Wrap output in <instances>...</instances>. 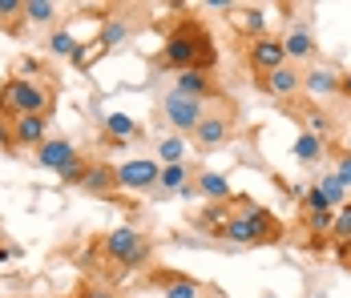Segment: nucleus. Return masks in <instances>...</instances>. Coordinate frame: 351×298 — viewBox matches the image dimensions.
Segmentation results:
<instances>
[{
    "label": "nucleus",
    "instance_id": "nucleus-1",
    "mask_svg": "<svg viewBox=\"0 0 351 298\" xmlns=\"http://www.w3.org/2000/svg\"><path fill=\"white\" fill-rule=\"evenodd\" d=\"M218 53H214V40L210 33L198 25V21H178L174 29L166 33V45H162V65L174 69V73H186V69H202L210 73Z\"/></svg>",
    "mask_w": 351,
    "mask_h": 298
},
{
    "label": "nucleus",
    "instance_id": "nucleus-2",
    "mask_svg": "<svg viewBox=\"0 0 351 298\" xmlns=\"http://www.w3.org/2000/svg\"><path fill=\"white\" fill-rule=\"evenodd\" d=\"M230 206H239V210H234L230 222L218 230L222 242H230V246H275L282 238V222L267 210V206H254V201L243 198V194H234Z\"/></svg>",
    "mask_w": 351,
    "mask_h": 298
},
{
    "label": "nucleus",
    "instance_id": "nucleus-3",
    "mask_svg": "<svg viewBox=\"0 0 351 298\" xmlns=\"http://www.w3.org/2000/svg\"><path fill=\"white\" fill-rule=\"evenodd\" d=\"M57 93L45 81H29V77H8L0 85V117L16 121V117H53Z\"/></svg>",
    "mask_w": 351,
    "mask_h": 298
},
{
    "label": "nucleus",
    "instance_id": "nucleus-4",
    "mask_svg": "<svg viewBox=\"0 0 351 298\" xmlns=\"http://www.w3.org/2000/svg\"><path fill=\"white\" fill-rule=\"evenodd\" d=\"M101 242V258L113 262L117 270H138V266L149 262V254H154V242L138 230V226H113L106 238H97Z\"/></svg>",
    "mask_w": 351,
    "mask_h": 298
},
{
    "label": "nucleus",
    "instance_id": "nucleus-5",
    "mask_svg": "<svg viewBox=\"0 0 351 298\" xmlns=\"http://www.w3.org/2000/svg\"><path fill=\"white\" fill-rule=\"evenodd\" d=\"M210 109H206V101H194V97H182V93H166L162 97V109H158V117H162V125L170 133H182V137H194V129L202 125V117H206Z\"/></svg>",
    "mask_w": 351,
    "mask_h": 298
},
{
    "label": "nucleus",
    "instance_id": "nucleus-6",
    "mask_svg": "<svg viewBox=\"0 0 351 298\" xmlns=\"http://www.w3.org/2000/svg\"><path fill=\"white\" fill-rule=\"evenodd\" d=\"M158 177H162L158 158H130V162L117 166V190H125V194H154Z\"/></svg>",
    "mask_w": 351,
    "mask_h": 298
},
{
    "label": "nucleus",
    "instance_id": "nucleus-7",
    "mask_svg": "<svg viewBox=\"0 0 351 298\" xmlns=\"http://www.w3.org/2000/svg\"><path fill=\"white\" fill-rule=\"evenodd\" d=\"M246 69L254 77H267L275 69L287 65V49H282V36H258V40H246V53H243Z\"/></svg>",
    "mask_w": 351,
    "mask_h": 298
},
{
    "label": "nucleus",
    "instance_id": "nucleus-8",
    "mask_svg": "<svg viewBox=\"0 0 351 298\" xmlns=\"http://www.w3.org/2000/svg\"><path fill=\"white\" fill-rule=\"evenodd\" d=\"M230 137H234V113H206L190 141L198 153H218L222 145H230Z\"/></svg>",
    "mask_w": 351,
    "mask_h": 298
},
{
    "label": "nucleus",
    "instance_id": "nucleus-9",
    "mask_svg": "<svg viewBox=\"0 0 351 298\" xmlns=\"http://www.w3.org/2000/svg\"><path fill=\"white\" fill-rule=\"evenodd\" d=\"M254 85L267 93V97H279V101H291V97H299L303 93V69L299 65H287L275 69V73H267V77H254Z\"/></svg>",
    "mask_w": 351,
    "mask_h": 298
},
{
    "label": "nucleus",
    "instance_id": "nucleus-10",
    "mask_svg": "<svg viewBox=\"0 0 351 298\" xmlns=\"http://www.w3.org/2000/svg\"><path fill=\"white\" fill-rule=\"evenodd\" d=\"M282 49H287V61L291 65H315V53H319V40L311 33V25H291L282 33Z\"/></svg>",
    "mask_w": 351,
    "mask_h": 298
},
{
    "label": "nucleus",
    "instance_id": "nucleus-11",
    "mask_svg": "<svg viewBox=\"0 0 351 298\" xmlns=\"http://www.w3.org/2000/svg\"><path fill=\"white\" fill-rule=\"evenodd\" d=\"M8 137H12V149H40L49 141V117H16L8 121Z\"/></svg>",
    "mask_w": 351,
    "mask_h": 298
},
{
    "label": "nucleus",
    "instance_id": "nucleus-12",
    "mask_svg": "<svg viewBox=\"0 0 351 298\" xmlns=\"http://www.w3.org/2000/svg\"><path fill=\"white\" fill-rule=\"evenodd\" d=\"M33 158H36V166H40V169H53V173H61V169H69L73 162L81 158V149L73 145L69 137H49V141L36 149Z\"/></svg>",
    "mask_w": 351,
    "mask_h": 298
},
{
    "label": "nucleus",
    "instance_id": "nucleus-13",
    "mask_svg": "<svg viewBox=\"0 0 351 298\" xmlns=\"http://www.w3.org/2000/svg\"><path fill=\"white\" fill-rule=\"evenodd\" d=\"M339 73L331 65H307L303 69V93L307 97H315V101H323V97H335L339 93Z\"/></svg>",
    "mask_w": 351,
    "mask_h": 298
},
{
    "label": "nucleus",
    "instance_id": "nucleus-14",
    "mask_svg": "<svg viewBox=\"0 0 351 298\" xmlns=\"http://www.w3.org/2000/svg\"><path fill=\"white\" fill-rule=\"evenodd\" d=\"M81 190L93 194V198H113V194H117V166H109V162H97V158H93L89 169H85Z\"/></svg>",
    "mask_w": 351,
    "mask_h": 298
},
{
    "label": "nucleus",
    "instance_id": "nucleus-15",
    "mask_svg": "<svg viewBox=\"0 0 351 298\" xmlns=\"http://www.w3.org/2000/svg\"><path fill=\"white\" fill-rule=\"evenodd\" d=\"M162 282V298H202V282L178 270H154V286Z\"/></svg>",
    "mask_w": 351,
    "mask_h": 298
},
{
    "label": "nucleus",
    "instance_id": "nucleus-16",
    "mask_svg": "<svg viewBox=\"0 0 351 298\" xmlns=\"http://www.w3.org/2000/svg\"><path fill=\"white\" fill-rule=\"evenodd\" d=\"M174 93L182 97H194V101H210L214 97V77L202 73V69H186L174 77Z\"/></svg>",
    "mask_w": 351,
    "mask_h": 298
},
{
    "label": "nucleus",
    "instance_id": "nucleus-17",
    "mask_svg": "<svg viewBox=\"0 0 351 298\" xmlns=\"http://www.w3.org/2000/svg\"><path fill=\"white\" fill-rule=\"evenodd\" d=\"M101 137H106V145L117 149V145L138 137V121L130 113H101Z\"/></svg>",
    "mask_w": 351,
    "mask_h": 298
},
{
    "label": "nucleus",
    "instance_id": "nucleus-18",
    "mask_svg": "<svg viewBox=\"0 0 351 298\" xmlns=\"http://www.w3.org/2000/svg\"><path fill=\"white\" fill-rule=\"evenodd\" d=\"M194 190H198V198H206V201H234L230 182L218 169H198L194 173Z\"/></svg>",
    "mask_w": 351,
    "mask_h": 298
},
{
    "label": "nucleus",
    "instance_id": "nucleus-19",
    "mask_svg": "<svg viewBox=\"0 0 351 298\" xmlns=\"http://www.w3.org/2000/svg\"><path fill=\"white\" fill-rule=\"evenodd\" d=\"M134 36V25L125 21V16H106L101 21V33H97V40H93V49H101V53H113L117 45H125Z\"/></svg>",
    "mask_w": 351,
    "mask_h": 298
},
{
    "label": "nucleus",
    "instance_id": "nucleus-20",
    "mask_svg": "<svg viewBox=\"0 0 351 298\" xmlns=\"http://www.w3.org/2000/svg\"><path fill=\"white\" fill-rule=\"evenodd\" d=\"M230 214H234V210H230V201H206V206H202V210L194 214V226L218 238V230H222V226L230 222Z\"/></svg>",
    "mask_w": 351,
    "mask_h": 298
},
{
    "label": "nucleus",
    "instance_id": "nucleus-21",
    "mask_svg": "<svg viewBox=\"0 0 351 298\" xmlns=\"http://www.w3.org/2000/svg\"><path fill=\"white\" fill-rule=\"evenodd\" d=\"M190 177H194L190 162H182V166H162V177H158V190H154V198H174L182 186H190Z\"/></svg>",
    "mask_w": 351,
    "mask_h": 298
},
{
    "label": "nucleus",
    "instance_id": "nucleus-22",
    "mask_svg": "<svg viewBox=\"0 0 351 298\" xmlns=\"http://www.w3.org/2000/svg\"><path fill=\"white\" fill-rule=\"evenodd\" d=\"M186 158H190V137H182V133L158 137V166H182Z\"/></svg>",
    "mask_w": 351,
    "mask_h": 298
},
{
    "label": "nucleus",
    "instance_id": "nucleus-23",
    "mask_svg": "<svg viewBox=\"0 0 351 298\" xmlns=\"http://www.w3.org/2000/svg\"><path fill=\"white\" fill-rule=\"evenodd\" d=\"M234 25L246 33V40H258V36H267V8H263V4H246V8H239Z\"/></svg>",
    "mask_w": 351,
    "mask_h": 298
},
{
    "label": "nucleus",
    "instance_id": "nucleus-24",
    "mask_svg": "<svg viewBox=\"0 0 351 298\" xmlns=\"http://www.w3.org/2000/svg\"><path fill=\"white\" fill-rule=\"evenodd\" d=\"M57 16H61V8H57L53 0H25V21H29V25L57 29Z\"/></svg>",
    "mask_w": 351,
    "mask_h": 298
},
{
    "label": "nucleus",
    "instance_id": "nucleus-25",
    "mask_svg": "<svg viewBox=\"0 0 351 298\" xmlns=\"http://www.w3.org/2000/svg\"><path fill=\"white\" fill-rule=\"evenodd\" d=\"M295 158H299L303 166H319V162L327 158V141H319L315 133H299V137H295Z\"/></svg>",
    "mask_w": 351,
    "mask_h": 298
},
{
    "label": "nucleus",
    "instance_id": "nucleus-26",
    "mask_svg": "<svg viewBox=\"0 0 351 298\" xmlns=\"http://www.w3.org/2000/svg\"><path fill=\"white\" fill-rule=\"evenodd\" d=\"M315 186H319V194L331 201V210H343V206H348V190L339 186V177H335V173H319Z\"/></svg>",
    "mask_w": 351,
    "mask_h": 298
},
{
    "label": "nucleus",
    "instance_id": "nucleus-27",
    "mask_svg": "<svg viewBox=\"0 0 351 298\" xmlns=\"http://www.w3.org/2000/svg\"><path fill=\"white\" fill-rule=\"evenodd\" d=\"M77 45H81V40H77L69 29H49V40H45V49H49L53 57H73Z\"/></svg>",
    "mask_w": 351,
    "mask_h": 298
},
{
    "label": "nucleus",
    "instance_id": "nucleus-28",
    "mask_svg": "<svg viewBox=\"0 0 351 298\" xmlns=\"http://www.w3.org/2000/svg\"><path fill=\"white\" fill-rule=\"evenodd\" d=\"M303 133H315L319 141H331V133H335V121H331V113H303Z\"/></svg>",
    "mask_w": 351,
    "mask_h": 298
},
{
    "label": "nucleus",
    "instance_id": "nucleus-29",
    "mask_svg": "<svg viewBox=\"0 0 351 298\" xmlns=\"http://www.w3.org/2000/svg\"><path fill=\"white\" fill-rule=\"evenodd\" d=\"M303 218H307L311 238H323V234H331V226H335V210H315V214H303Z\"/></svg>",
    "mask_w": 351,
    "mask_h": 298
},
{
    "label": "nucleus",
    "instance_id": "nucleus-30",
    "mask_svg": "<svg viewBox=\"0 0 351 298\" xmlns=\"http://www.w3.org/2000/svg\"><path fill=\"white\" fill-rule=\"evenodd\" d=\"M89 162H93V158H85V153H81L69 169H61V173H57V177H61V186H81V182H85V169H89Z\"/></svg>",
    "mask_w": 351,
    "mask_h": 298
},
{
    "label": "nucleus",
    "instance_id": "nucleus-31",
    "mask_svg": "<svg viewBox=\"0 0 351 298\" xmlns=\"http://www.w3.org/2000/svg\"><path fill=\"white\" fill-rule=\"evenodd\" d=\"M331 242H351V210H335V226L327 234Z\"/></svg>",
    "mask_w": 351,
    "mask_h": 298
},
{
    "label": "nucleus",
    "instance_id": "nucleus-32",
    "mask_svg": "<svg viewBox=\"0 0 351 298\" xmlns=\"http://www.w3.org/2000/svg\"><path fill=\"white\" fill-rule=\"evenodd\" d=\"M331 173L339 177V186H343V190H351V153H348V149L335 158V169H331Z\"/></svg>",
    "mask_w": 351,
    "mask_h": 298
},
{
    "label": "nucleus",
    "instance_id": "nucleus-33",
    "mask_svg": "<svg viewBox=\"0 0 351 298\" xmlns=\"http://www.w3.org/2000/svg\"><path fill=\"white\" fill-rule=\"evenodd\" d=\"M25 21V0H0V21L8 25V21Z\"/></svg>",
    "mask_w": 351,
    "mask_h": 298
},
{
    "label": "nucleus",
    "instance_id": "nucleus-34",
    "mask_svg": "<svg viewBox=\"0 0 351 298\" xmlns=\"http://www.w3.org/2000/svg\"><path fill=\"white\" fill-rule=\"evenodd\" d=\"M81 298H117L109 286H101V282H85V290H81Z\"/></svg>",
    "mask_w": 351,
    "mask_h": 298
},
{
    "label": "nucleus",
    "instance_id": "nucleus-35",
    "mask_svg": "<svg viewBox=\"0 0 351 298\" xmlns=\"http://www.w3.org/2000/svg\"><path fill=\"white\" fill-rule=\"evenodd\" d=\"M89 49H93V40H81V45H77V53H73L69 61H73V65H77V69H81V65H85V61H89Z\"/></svg>",
    "mask_w": 351,
    "mask_h": 298
},
{
    "label": "nucleus",
    "instance_id": "nucleus-36",
    "mask_svg": "<svg viewBox=\"0 0 351 298\" xmlns=\"http://www.w3.org/2000/svg\"><path fill=\"white\" fill-rule=\"evenodd\" d=\"M25 250L21 246H0V262H8V258H21Z\"/></svg>",
    "mask_w": 351,
    "mask_h": 298
},
{
    "label": "nucleus",
    "instance_id": "nucleus-37",
    "mask_svg": "<svg viewBox=\"0 0 351 298\" xmlns=\"http://www.w3.org/2000/svg\"><path fill=\"white\" fill-rule=\"evenodd\" d=\"M178 198H186V201H190V198H198V190H194V182H190V186H182V190H178Z\"/></svg>",
    "mask_w": 351,
    "mask_h": 298
},
{
    "label": "nucleus",
    "instance_id": "nucleus-38",
    "mask_svg": "<svg viewBox=\"0 0 351 298\" xmlns=\"http://www.w3.org/2000/svg\"><path fill=\"white\" fill-rule=\"evenodd\" d=\"M339 97H348V101H351V73L343 77V81H339Z\"/></svg>",
    "mask_w": 351,
    "mask_h": 298
},
{
    "label": "nucleus",
    "instance_id": "nucleus-39",
    "mask_svg": "<svg viewBox=\"0 0 351 298\" xmlns=\"http://www.w3.org/2000/svg\"><path fill=\"white\" fill-rule=\"evenodd\" d=\"M348 153H351V133H348Z\"/></svg>",
    "mask_w": 351,
    "mask_h": 298
},
{
    "label": "nucleus",
    "instance_id": "nucleus-40",
    "mask_svg": "<svg viewBox=\"0 0 351 298\" xmlns=\"http://www.w3.org/2000/svg\"><path fill=\"white\" fill-rule=\"evenodd\" d=\"M263 298H279V295H263Z\"/></svg>",
    "mask_w": 351,
    "mask_h": 298
},
{
    "label": "nucleus",
    "instance_id": "nucleus-41",
    "mask_svg": "<svg viewBox=\"0 0 351 298\" xmlns=\"http://www.w3.org/2000/svg\"><path fill=\"white\" fill-rule=\"evenodd\" d=\"M343 210H351V201H348V206H343Z\"/></svg>",
    "mask_w": 351,
    "mask_h": 298
}]
</instances>
